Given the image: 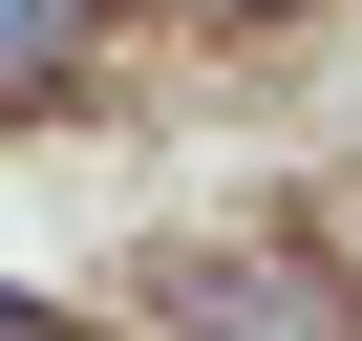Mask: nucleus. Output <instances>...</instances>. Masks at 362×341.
Segmentation results:
<instances>
[{
  "label": "nucleus",
  "instance_id": "1",
  "mask_svg": "<svg viewBox=\"0 0 362 341\" xmlns=\"http://www.w3.org/2000/svg\"><path fill=\"white\" fill-rule=\"evenodd\" d=\"M86 22H107V0H0V107H43V86L86 64Z\"/></svg>",
  "mask_w": 362,
  "mask_h": 341
},
{
  "label": "nucleus",
  "instance_id": "2",
  "mask_svg": "<svg viewBox=\"0 0 362 341\" xmlns=\"http://www.w3.org/2000/svg\"><path fill=\"white\" fill-rule=\"evenodd\" d=\"M0 341H43V320H22V299H0Z\"/></svg>",
  "mask_w": 362,
  "mask_h": 341
}]
</instances>
